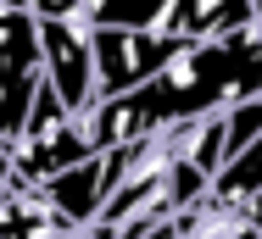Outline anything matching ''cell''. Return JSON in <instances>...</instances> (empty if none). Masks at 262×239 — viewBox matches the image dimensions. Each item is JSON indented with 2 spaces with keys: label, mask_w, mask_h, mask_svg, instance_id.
<instances>
[{
  "label": "cell",
  "mask_w": 262,
  "mask_h": 239,
  "mask_svg": "<svg viewBox=\"0 0 262 239\" xmlns=\"http://www.w3.org/2000/svg\"><path fill=\"white\" fill-rule=\"evenodd\" d=\"M212 195H223V200H251V195H262V139L223 167V178H217Z\"/></svg>",
  "instance_id": "8"
},
{
  "label": "cell",
  "mask_w": 262,
  "mask_h": 239,
  "mask_svg": "<svg viewBox=\"0 0 262 239\" xmlns=\"http://www.w3.org/2000/svg\"><path fill=\"white\" fill-rule=\"evenodd\" d=\"M90 156H101L95 139H90V123L73 117V111L61 106V95L45 84L39 100H34V111H28V128L11 145V178H17L23 189H39V184H51L56 173L84 167Z\"/></svg>",
  "instance_id": "3"
},
{
  "label": "cell",
  "mask_w": 262,
  "mask_h": 239,
  "mask_svg": "<svg viewBox=\"0 0 262 239\" xmlns=\"http://www.w3.org/2000/svg\"><path fill=\"white\" fill-rule=\"evenodd\" d=\"M45 89V22L28 0H0V145H17Z\"/></svg>",
  "instance_id": "2"
},
{
  "label": "cell",
  "mask_w": 262,
  "mask_h": 239,
  "mask_svg": "<svg viewBox=\"0 0 262 239\" xmlns=\"http://www.w3.org/2000/svg\"><path fill=\"white\" fill-rule=\"evenodd\" d=\"M39 195L51 200V211L73 228V234H90L95 223H101L106 200H112V173H106V156H90L84 167H67V173H56L51 184H39Z\"/></svg>",
  "instance_id": "6"
},
{
  "label": "cell",
  "mask_w": 262,
  "mask_h": 239,
  "mask_svg": "<svg viewBox=\"0 0 262 239\" xmlns=\"http://www.w3.org/2000/svg\"><path fill=\"white\" fill-rule=\"evenodd\" d=\"M257 95H262V17L223 34V39L184 45V56L162 78H151L145 89H134L123 100H101L90 111V139L106 156V150H123L134 139H151L162 128L207 123V117Z\"/></svg>",
  "instance_id": "1"
},
{
  "label": "cell",
  "mask_w": 262,
  "mask_h": 239,
  "mask_svg": "<svg viewBox=\"0 0 262 239\" xmlns=\"http://www.w3.org/2000/svg\"><path fill=\"white\" fill-rule=\"evenodd\" d=\"M257 17H262V0H167L157 34L201 45V39H223V34L257 22Z\"/></svg>",
  "instance_id": "7"
},
{
  "label": "cell",
  "mask_w": 262,
  "mask_h": 239,
  "mask_svg": "<svg viewBox=\"0 0 262 239\" xmlns=\"http://www.w3.org/2000/svg\"><path fill=\"white\" fill-rule=\"evenodd\" d=\"M39 22H95V0H28Z\"/></svg>",
  "instance_id": "9"
},
{
  "label": "cell",
  "mask_w": 262,
  "mask_h": 239,
  "mask_svg": "<svg viewBox=\"0 0 262 239\" xmlns=\"http://www.w3.org/2000/svg\"><path fill=\"white\" fill-rule=\"evenodd\" d=\"M45 84L73 117L90 123L101 106V73H95V22H45Z\"/></svg>",
  "instance_id": "5"
},
{
  "label": "cell",
  "mask_w": 262,
  "mask_h": 239,
  "mask_svg": "<svg viewBox=\"0 0 262 239\" xmlns=\"http://www.w3.org/2000/svg\"><path fill=\"white\" fill-rule=\"evenodd\" d=\"M184 56V39H167L151 28H95V73H101V100H123L162 78Z\"/></svg>",
  "instance_id": "4"
}]
</instances>
